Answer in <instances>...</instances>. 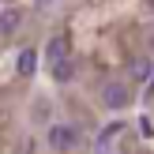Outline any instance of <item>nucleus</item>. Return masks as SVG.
<instances>
[{"mask_svg":"<svg viewBox=\"0 0 154 154\" xmlns=\"http://www.w3.org/2000/svg\"><path fill=\"white\" fill-rule=\"evenodd\" d=\"M79 128L75 124H49V132H45V143H49L53 150H75L79 147Z\"/></svg>","mask_w":154,"mask_h":154,"instance_id":"1","label":"nucleus"},{"mask_svg":"<svg viewBox=\"0 0 154 154\" xmlns=\"http://www.w3.org/2000/svg\"><path fill=\"white\" fill-rule=\"evenodd\" d=\"M102 105L113 109V113L128 109V105H132V90H128V83H105V87H102Z\"/></svg>","mask_w":154,"mask_h":154,"instance_id":"2","label":"nucleus"},{"mask_svg":"<svg viewBox=\"0 0 154 154\" xmlns=\"http://www.w3.org/2000/svg\"><path fill=\"white\" fill-rule=\"evenodd\" d=\"M45 60H49V64H57V60H68V38H64V34L49 38V45H45Z\"/></svg>","mask_w":154,"mask_h":154,"instance_id":"3","label":"nucleus"},{"mask_svg":"<svg viewBox=\"0 0 154 154\" xmlns=\"http://www.w3.org/2000/svg\"><path fill=\"white\" fill-rule=\"evenodd\" d=\"M150 75H154V57H150V53H147V57H135L132 60V79L135 83H147Z\"/></svg>","mask_w":154,"mask_h":154,"instance_id":"4","label":"nucleus"},{"mask_svg":"<svg viewBox=\"0 0 154 154\" xmlns=\"http://www.w3.org/2000/svg\"><path fill=\"white\" fill-rule=\"evenodd\" d=\"M49 72H53V83H72V79H75V64H72V57H68V60H57V64H49Z\"/></svg>","mask_w":154,"mask_h":154,"instance_id":"5","label":"nucleus"},{"mask_svg":"<svg viewBox=\"0 0 154 154\" xmlns=\"http://www.w3.org/2000/svg\"><path fill=\"white\" fill-rule=\"evenodd\" d=\"M19 23H23V15H19V8H11V11H0V34H15L19 30Z\"/></svg>","mask_w":154,"mask_h":154,"instance_id":"6","label":"nucleus"},{"mask_svg":"<svg viewBox=\"0 0 154 154\" xmlns=\"http://www.w3.org/2000/svg\"><path fill=\"white\" fill-rule=\"evenodd\" d=\"M15 68H19V75H26V79H30L34 68H38V53H34V49H23L19 60H15Z\"/></svg>","mask_w":154,"mask_h":154,"instance_id":"7","label":"nucleus"},{"mask_svg":"<svg viewBox=\"0 0 154 154\" xmlns=\"http://www.w3.org/2000/svg\"><path fill=\"white\" fill-rule=\"evenodd\" d=\"M120 128H124V124H120V120H117V124H109V128H105L102 135H98V147H105V143H109V139H117V135H120Z\"/></svg>","mask_w":154,"mask_h":154,"instance_id":"8","label":"nucleus"},{"mask_svg":"<svg viewBox=\"0 0 154 154\" xmlns=\"http://www.w3.org/2000/svg\"><path fill=\"white\" fill-rule=\"evenodd\" d=\"M147 11H150V15H154V0H147Z\"/></svg>","mask_w":154,"mask_h":154,"instance_id":"9","label":"nucleus"},{"mask_svg":"<svg viewBox=\"0 0 154 154\" xmlns=\"http://www.w3.org/2000/svg\"><path fill=\"white\" fill-rule=\"evenodd\" d=\"M150 53H154V38H150Z\"/></svg>","mask_w":154,"mask_h":154,"instance_id":"10","label":"nucleus"},{"mask_svg":"<svg viewBox=\"0 0 154 154\" xmlns=\"http://www.w3.org/2000/svg\"><path fill=\"white\" fill-rule=\"evenodd\" d=\"M0 4H4V0H0Z\"/></svg>","mask_w":154,"mask_h":154,"instance_id":"11","label":"nucleus"}]
</instances>
